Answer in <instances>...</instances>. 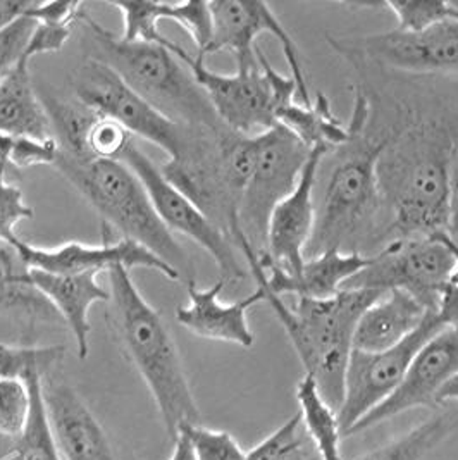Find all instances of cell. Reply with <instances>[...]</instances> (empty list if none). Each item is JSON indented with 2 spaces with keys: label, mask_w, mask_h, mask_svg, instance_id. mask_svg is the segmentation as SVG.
<instances>
[{
  "label": "cell",
  "mask_w": 458,
  "mask_h": 460,
  "mask_svg": "<svg viewBox=\"0 0 458 460\" xmlns=\"http://www.w3.org/2000/svg\"><path fill=\"white\" fill-rule=\"evenodd\" d=\"M326 150L313 148L311 157L292 193L283 199L269 217L264 255L283 271L296 274L304 268L307 249L313 240L317 210L313 208V189Z\"/></svg>",
  "instance_id": "17"
},
{
  "label": "cell",
  "mask_w": 458,
  "mask_h": 460,
  "mask_svg": "<svg viewBox=\"0 0 458 460\" xmlns=\"http://www.w3.org/2000/svg\"><path fill=\"white\" fill-rule=\"evenodd\" d=\"M31 412V390L24 377L0 379V438H18Z\"/></svg>",
  "instance_id": "34"
},
{
  "label": "cell",
  "mask_w": 458,
  "mask_h": 460,
  "mask_svg": "<svg viewBox=\"0 0 458 460\" xmlns=\"http://www.w3.org/2000/svg\"><path fill=\"white\" fill-rule=\"evenodd\" d=\"M11 247L20 253L24 266L35 271L99 276L101 272H109L116 266H123L128 271L144 268L159 272L171 281H183L180 272L145 247L126 238L110 242L107 225H104L102 245L67 242L57 247H39L16 238Z\"/></svg>",
  "instance_id": "15"
},
{
  "label": "cell",
  "mask_w": 458,
  "mask_h": 460,
  "mask_svg": "<svg viewBox=\"0 0 458 460\" xmlns=\"http://www.w3.org/2000/svg\"><path fill=\"white\" fill-rule=\"evenodd\" d=\"M66 349L63 345L48 347H16L0 343V379L2 377H24L30 371L48 375L52 367L63 360Z\"/></svg>",
  "instance_id": "33"
},
{
  "label": "cell",
  "mask_w": 458,
  "mask_h": 460,
  "mask_svg": "<svg viewBox=\"0 0 458 460\" xmlns=\"http://www.w3.org/2000/svg\"><path fill=\"white\" fill-rule=\"evenodd\" d=\"M328 42L338 54L357 63L412 75L458 73V22L420 31L395 28L364 37H328Z\"/></svg>",
  "instance_id": "10"
},
{
  "label": "cell",
  "mask_w": 458,
  "mask_h": 460,
  "mask_svg": "<svg viewBox=\"0 0 458 460\" xmlns=\"http://www.w3.org/2000/svg\"><path fill=\"white\" fill-rule=\"evenodd\" d=\"M131 142L133 138L123 126L95 112L84 137V159L121 161Z\"/></svg>",
  "instance_id": "35"
},
{
  "label": "cell",
  "mask_w": 458,
  "mask_h": 460,
  "mask_svg": "<svg viewBox=\"0 0 458 460\" xmlns=\"http://www.w3.org/2000/svg\"><path fill=\"white\" fill-rule=\"evenodd\" d=\"M448 402H455L458 405V375L455 377H452L445 386L443 390L439 392L437 395V405H445Z\"/></svg>",
  "instance_id": "45"
},
{
  "label": "cell",
  "mask_w": 458,
  "mask_h": 460,
  "mask_svg": "<svg viewBox=\"0 0 458 460\" xmlns=\"http://www.w3.org/2000/svg\"><path fill=\"white\" fill-rule=\"evenodd\" d=\"M54 168L102 216L104 225L155 253L185 281L193 279L187 252L163 225L144 183L123 161L76 159L59 150Z\"/></svg>",
  "instance_id": "5"
},
{
  "label": "cell",
  "mask_w": 458,
  "mask_h": 460,
  "mask_svg": "<svg viewBox=\"0 0 458 460\" xmlns=\"http://www.w3.org/2000/svg\"><path fill=\"white\" fill-rule=\"evenodd\" d=\"M31 271V281L37 290L48 300L56 313L71 330L78 358L90 354V309L95 304L109 302L110 292L99 283L97 274H50Z\"/></svg>",
  "instance_id": "21"
},
{
  "label": "cell",
  "mask_w": 458,
  "mask_h": 460,
  "mask_svg": "<svg viewBox=\"0 0 458 460\" xmlns=\"http://www.w3.org/2000/svg\"><path fill=\"white\" fill-rule=\"evenodd\" d=\"M226 287L228 283L221 278L208 288H198L195 279H188V304L176 309V319L198 338L251 349L255 335L249 324V311L266 302L264 290L257 287L242 300L223 302L221 293Z\"/></svg>",
  "instance_id": "18"
},
{
  "label": "cell",
  "mask_w": 458,
  "mask_h": 460,
  "mask_svg": "<svg viewBox=\"0 0 458 460\" xmlns=\"http://www.w3.org/2000/svg\"><path fill=\"white\" fill-rule=\"evenodd\" d=\"M238 251L243 253L257 287L264 290L266 304L271 305L290 338L305 375L313 377L321 395L338 412L345 397V375L354 350L357 323L383 292L341 290L328 300L296 298V305L290 307L266 285L259 252L247 238L238 242Z\"/></svg>",
  "instance_id": "2"
},
{
  "label": "cell",
  "mask_w": 458,
  "mask_h": 460,
  "mask_svg": "<svg viewBox=\"0 0 458 460\" xmlns=\"http://www.w3.org/2000/svg\"><path fill=\"white\" fill-rule=\"evenodd\" d=\"M163 20L180 24L197 47V56H202L212 37V14L208 2H163Z\"/></svg>",
  "instance_id": "37"
},
{
  "label": "cell",
  "mask_w": 458,
  "mask_h": 460,
  "mask_svg": "<svg viewBox=\"0 0 458 460\" xmlns=\"http://www.w3.org/2000/svg\"><path fill=\"white\" fill-rule=\"evenodd\" d=\"M73 84L80 104L123 126L131 137L137 135L159 146L167 159L183 150L188 126L169 119L102 61L88 58L76 71Z\"/></svg>",
  "instance_id": "8"
},
{
  "label": "cell",
  "mask_w": 458,
  "mask_h": 460,
  "mask_svg": "<svg viewBox=\"0 0 458 460\" xmlns=\"http://www.w3.org/2000/svg\"><path fill=\"white\" fill-rule=\"evenodd\" d=\"M121 161L144 183L152 206L167 230L172 234L180 233L187 236L207 252L219 270L221 279L229 285L243 281L249 276L228 234L219 230L185 193L176 189L164 176L163 169L133 142L126 148Z\"/></svg>",
  "instance_id": "11"
},
{
  "label": "cell",
  "mask_w": 458,
  "mask_h": 460,
  "mask_svg": "<svg viewBox=\"0 0 458 460\" xmlns=\"http://www.w3.org/2000/svg\"><path fill=\"white\" fill-rule=\"evenodd\" d=\"M30 4L31 0H0V31L22 18Z\"/></svg>",
  "instance_id": "41"
},
{
  "label": "cell",
  "mask_w": 458,
  "mask_h": 460,
  "mask_svg": "<svg viewBox=\"0 0 458 460\" xmlns=\"http://www.w3.org/2000/svg\"><path fill=\"white\" fill-rule=\"evenodd\" d=\"M0 135L39 140L54 137L47 107L30 76V61L24 58L0 82Z\"/></svg>",
  "instance_id": "23"
},
{
  "label": "cell",
  "mask_w": 458,
  "mask_h": 460,
  "mask_svg": "<svg viewBox=\"0 0 458 460\" xmlns=\"http://www.w3.org/2000/svg\"><path fill=\"white\" fill-rule=\"evenodd\" d=\"M42 377L40 371L24 376L31 390V412L22 435L0 460H61L43 402Z\"/></svg>",
  "instance_id": "27"
},
{
  "label": "cell",
  "mask_w": 458,
  "mask_h": 460,
  "mask_svg": "<svg viewBox=\"0 0 458 460\" xmlns=\"http://www.w3.org/2000/svg\"><path fill=\"white\" fill-rule=\"evenodd\" d=\"M437 317L445 328H458V288L446 285L441 292L436 309Z\"/></svg>",
  "instance_id": "40"
},
{
  "label": "cell",
  "mask_w": 458,
  "mask_h": 460,
  "mask_svg": "<svg viewBox=\"0 0 458 460\" xmlns=\"http://www.w3.org/2000/svg\"><path fill=\"white\" fill-rule=\"evenodd\" d=\"M429 313L433 311L409 293H383L360 315L355 328L354 349L362 352L390 350L412 335Z\"/></svg>",
  "instance_id": "22"
},
{
  "label": "cell",
  "mask_w": 458,
  "mask_h": 460,
  "mask_svg": "<svg viewBox=\"0 0 458 460\" xmlns=\"http://www.w3.org/2000/svg\"><path fill=\"white\" fill-rule=\"evenodd\" d=\"M452 271V252L437 234L400 238L371 253L369 266L348 279L343 290H400L412 295L429 311H436Z\"/></svg>",
  "instance_id": "7"
},
{
  "label": "cell",
  "mask_w": 458,
  "mask_h": 460,
  "mask_svg": "<svg viewBox=\"0 0 458 460\" xmlns=\"http://www.w3.org/2000/svg\"><path fill=\"white\" fill-rule=\"evenodd\" d=\"M208 7L212 14V37L206 52L198 58L206 59L210 54L229 52L236 59V71H253L259 67L257 39L262 33H269L281 43L302 105H313L298 47L269 4L257 0H216L208 2Z\"/></svg>",
  "instance_id": "12"
},
{
  "label": "cell",
  "mask_w": 458,
  "mask_h": 460,
  "mask_svg": "<svg viewBox=\"0 0 458 460\" xmlns=\"http://www.w3.org/2000/svg\"><path fill=\"white\" fill-rule=\"evenodd\" d=\"M166 47L187 66L216 116L228 129L243 137H255L277 125L271 82L260 64L253 71L223 75L208 69L206 59L191 56L172 40Z\"/></svg>",
  "instance_id": "14"
},
{
  "label": "cell",
  "mask_w": 458,
  "mask_h": 460,
  "mask_svg": "<svg viewBox=\"0 0 458 460\" xmlns=\"http://www.w3.org/2000/svg\"><path fill=\"white\" fill-rule=\"evenodd\" d=\"M366 129L355 133L348 146H341L343 152L334 163L315 217L307 259L330 251L364 255L362 251L381 249L383 200L377 161L390 135L371 138Z\"/></svg>",
  "instance_id": "4"
},
{
  "label": "cell",
  "mask_w": 458,
  "mask_h": 460,
  "mask_svg": "<svg viewBox=\"0 0 458 460\" xmlns=\"http://www.w3.org/2000/svg\"><path fill=\"white\" fill-rule=\"evenodd\" d=\"M457 375L458 328H445L417 352L395 392L373 412L360 419L347 437L367 431L412 409H437L439 392Z\"/></svg>",
  "instance_id": "16"
},
{
  "label": "cell",
  "mask_w": 458,
  "mask_h": 460,
  "mask_svg": "<svg viewBox=\"0 0 458 460\" xmlns=\"http://www.w3.org/2000/svg\"><path fill=\"white\" fill-rule=\"evenodd\" d=\"M110 7L118 9L123 16V39L128 42L155 43L166 47L171 42L159 30L163 22V2L155 0H131L112 2Z\"/></svg>",
  "instance_id": "30"
},
{
  "label": "cell",
  "mask_w": 458,
  "mask_h": 460,
  "mask_svg": "<svg viewBox=\"0 0 458 460\" xmlns=\"http://www.w3.org/2000/svg\"><path fill=\"white\" fill-rule=\"evenodd\" d=\"M441 330L445 326L433 311L412 335L390 350H352L345 375V397L338 411L341 437H347L360 419L395 392L417 352Z\"/></svg>",
  "instance_id": "13"
},
{
  "label": "cell",
  "mask_w": 458,
  "mask_h": 460,
  "mask_svg": "<svg viewBox=\"0 0 458 460\" xmlns=\"http://www.w3.org/2000/svg\"><path fill=\"white\" fill-rule=\"evenodd\" d=\"M436 234L437 238L448 247V251L452 252L454 271H452V276H450V285H454V287L458 288V243L446 231H441V233H436Z\"/></svg>",
  "instance_id": "43"
},
{
  "label": "cell",
  "mask_w": 458,
  "mask_h": 460,
  "mask_svg": "<svg viewBox=\"0 0 458 460\" xmlns=\"http://www.w3.org/2000/svg\"><path fill=\"white\" fill-rule=\"evenodd\" d=\"M259 261L266 271V285L271 292L283 296L293 295L307 300H328L343 290L345 283L366 270L371 255L330 251L305 261L296 274L283 271L260 252Z\"/></svg>",
  "instance_id": "20"
},
{
  "label": "cell",
  "mask_w": 458,
  "mask_h": 460,
  "mask_svg": "<svg viewBox=\"0 0 458 460\" xmlns=\"http://www.w3.org/2000/svg\"><path fill=\"white\" fill-rule=\"evenodd\" d=\"M457 140L443 119L410 121L390 133L377 161L383 200L381 247L450 230L452 161Z\"/></svg>",
  "instance_id": "1"
},
{
  "label": "cell",
  "mask_w": 458,
  "mask_h": 460,
  "mask_svg": "<svg viewBox=\"0 0 458 460\" xmlns=\"http://www.w3.org/2000/svg\"><path fill=\"white\" fill-rule=\"evenodd\" d=\"M300 419L321 456V460H343L339 452L341 429L338 412L324 400L313 376L305 375L296 385Z\"/></svg>",
  "instance_id": "26"
},
{
  "label": "cell",
  "mask_w": 458,
  "mask_h": 460,
  "mask_svg": "<svg viewBox=\"0 0 458 460\" xmlns=\"http://www.w3.org/2000/svg\"><path fill=\"white\" fill-rule=\"evenodd\" d=\"M95 49L93 59L112 67L126 84L169 119L188 128H221L202 88L167 47L128 42L86 13L82 18Z\"/></svg>",
  "instance_id": "6"
},
{
  "label": "cell",
  "mask_w": 458,
  "mask_h": 460,
  "mask_svg": "<svg viewBox=\"0 0 458 460\" xmlns=\"http://www.w3.org/2000/svg\"><path fill=\"white\" fill-rule=\"evenodd\" d=\"M0 314L22 323L63 321L33 285L20 253L5 243H0Z\"/></svg>",
  "instance_id": "24"
},
{
  "label": "cell",
  "mask_w": 458,
  "mask_h": 460,
  "mask_svg": "<svg viewBox=\"0 0 458 460\" xmlns=\"http://www.w3.org/2000/svg\"><path fill=\"white\" fill-rule=\"evenodd\" d=\"M33 26L35 22L30 20L24 13V16L18 22L0 31V82L22 61Z\"/></svg>",
  "instance_id": "39"
},
{
  "label": "cell",
  "mask_w": 458,
  "mask_h": 460,
  "mask_svg": "<svg viewBox=\"0 0 458 460\" xmlns=\"http://www.w3.org/2000/svg\"><path fill=\"white\" fill-rule=\"evenodd\" d=\"M257 159L243 191L238 221L255 251L266 249V233L274 208L292 193L311 157L304 146L281 125L255 135Z\"/></svg>",
  "instance_id": "9"
},
{
  "label": "cell",
  "mask_w": 458,
  "mask_h": 460,
  "mask_svg": "<svg viewBox=\"0 0 458 460\" xmlns=\"http://www.w3.org/2000/svg\"><path fill=\"white\" fill-rule=\"evenodd\" d=\"M112 314L125 354L155 402L171 439L187 424H200L180 350L159 314L140 293L129 271L116 266L107 272Z\"/></svg>",
  "instance_id": "3"
},
{
  "label": "cell",
  "mask_w": 458,
  "mask_h": 460,
  "mask_svg": "<svg viewBox=\"0 0 458 460\" xmlns=\"http://www.w3.org/2000/svg\"><path fill=\"white\" fill-rule=\"evenodd\" d=\"M458 426V418L452 412L437 414L410 429L407 435L393 439L369 454L355 460H422L429 452L448 438Z\"/></svg>",
  "instance_id": "28"
},
{
  "label": "cell",
  "mask_w": 458,
  "mask_h": 460,
  "mask_svg": "<svg viewBox=\"0 0 458 460\" xmlns=\"http://www.w3.org/2000/svg\"><path fill=\"white\" fill-rule=\"evenodd\" d=\"M84 2H33L30 4L26 16L35 22L33 31L22 54L31 61L37 56L59 52L69 40L73 24L84 18Z\"/></svg>",
  "instance_id": "25"
},
{
  "label": "cell",
  "mask_w": 458,
  "mask_h": 460,
  "mask_svg": "<svg viewBox=\"0 0 458 460\" xmlns=\"http://www.w3.org/2000/svg\"><path fill=\"white\" fill-rule=\"evenodd\" d=\"M167 460H197L193 456V450H191L188 439L183 435H178V438L174 439L172 454Z\"/></svg>",
  "instance_id": "44"
},
{
  "label": "cell",
  "mask_w": 458,
  "mask_h": 460,
  "mask_svg": "<svg viewBox=\"0 0 458 460\" xmlns=\"http://www.w3.org/2000/svg\"><path fill=\"white\" fill-rule=\"evenodd\" d=\"M42 392L61 460H114L101 422L71 385L45 375Z\"/></svg>",
  "instance_id": "19"
},
{
  "label": "cell",
  "mask_w": 458,
  "mask_h": 460,
  "mask_svg": "<svg viewBox=\"0 0 458 460\" xmlns=\"http://www.w3.org/2000/svg\"><path fill=\"white\" fill-rule=\"evenodd\" d=\"M178 435L188 439L197 460H245L247 452L228 431L208 429L202 424H187Z\"/></svg>",
  "instance_id": "36"
},
{
  "label": "cell",
  "mask_w": 458,
  "mask_h": 460,
  "mask_svg": "<svg viewBox=\"0 0 458 460\" xmlns=\"http://www.w3.org/2000/svg\"><path fill=\"white\" fill-rule=\"evenodd\" d=\"M392 11L398 30L420 31L441 22H458V4L448 0H390L381 4Z\"/></svg>",
  "instance_id": "31"
},
{
  "label": "cell",
  "mask_w": 458,
  "mask_h": 460,
  "mask_svg": "<svg viewBox=\"0 0 458 460\" xmlns=\"http://www.w3.org/2000/svg\"><path fill=\"white\" fill-rule=\"evenodd\" d=\"M245 460H321V456L307 435L300 414H295L247 452Z\"/></svg>",
  "instance_id": "29"
},
{
  "label": "cell",
  "mask_w": 458,
  "mask_h": 460,
  "mask_svg": "<svg viewBox=\"0 0 458 460\" xmlns=\"http://www.w3.org/2000/svg\"><path fill=\"white\" fill-rule=\"evenodd\" d=\"M448 234L458 243V146L452 161V221Z\"/></svg>",
  "instance_id": "42"
},
{
  "label": "cell",
  "mask_w": 458,
  "mask_h": 460,
  "mask_svg": "<svg viewBox=\"0 0 458 460\" xmlns=\"http://www.w3.org/2000/svg\"><path fill=\"white\" fill-rule=\"evenodd\" d=\"M59 144L54 137L39 140L31 137L0 135V164H5L9 171L33 166L54 168L59 157Z\"/></svg>",
  "instance_id": "32"
},
{
  "label": "cell",
  "mask_w": 458,
  "mask_h": 460,
  "mask_svg": "<svg viewBox=\"0 0 458 460\" xmlns=\"http://www.w3.org/2000/svg\"><path fill=\"white\" fill-rule=\"evenodd\" d=\"M9 168L0 164V243L11 245L16 238V228L22 221L33 217V208L26 204L22 190L7 181Z\"/></svg>",
  "instance_id": "38"
}]
</instances>
